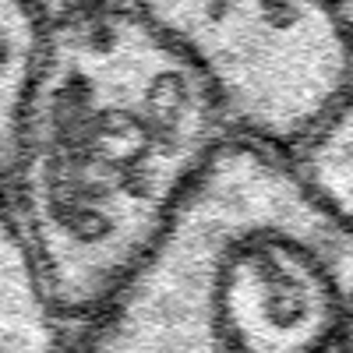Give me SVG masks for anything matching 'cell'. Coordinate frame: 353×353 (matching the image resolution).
Listing matches in <instances>:
<instances>
[{
    "mask_svg": "<svg viewBox=\"0 0 353 353\" xmlns=\"http://www.w3.org/2000/svg\"><path fill=\"white\" fill-rule=\"evenodd\" d=\"M184 57L233 134L290 152L353 88V43L329 0H131Z\"/></svg>",
    "mask_w": 353,
    "mask_h": 353,
    "instance_id": "cell-2",
    "label": "cell"
},
{
    "mask_svg": "<svg viewBox=\"0 0 353 353\" xmlns=\"http://www.w3.org/2000/svg\"><path fill=\"white\" fill-rule=\"evenodd\" d=\"M329 8L336 11L339 25L346 28V36H350V43H353V0H329Z\"/></svg>",
    "mask_w": 353,
    "mask_h": 353,
    "instance_id": "cell-7",
    "label": "cell"
},
{
    "mask_svg": "<svg viewBox=\"0 0 353 353\" xmlns=\"http://www.w3.org/2000/svg\"><path fill=\"white\" fill-rule=\"evenodd\" d=\"M78 336L53 307L32 248L0 191V353H71Z\"/></svg>",
    "mask_w": 353,
    "mask_h": 353,
    "instance_id": "cell-3",
    "label": "cell"
},
{
    "mask_svg": "<svg viewBox=\"0 0 353 353\" xmlns=\"http://www.w3.org/2000/svg\"><path fill=\"white\" fill-rule=\"evenodd\" d=\"M226 134L201 74L131 8L46 28L4 198L64 321L106 311Z\"/></svg>",
    "mask_w": 353,
    "mask_h": 353,
    "instance_id": "cell-1",
    "label": "cell"
},
{
    "mask_svg": "<svg viewBox=\"0 0 353 353\" xmlns=\"http://www.w3.org/2000/svg\"><path fill=\"white\" fill-rule=\"evenodd\" d=\"M46 50V25L25 0H0V191L14 170L25 110Z\"/></svg>",
    "mask_w": 353,
    "mask_h": 353,
    "instance_id": "cell-4",
    "label": "cell"
},
{
    "mask_svg": "<svg viewBox=\"0 0 353 353\" xmlns=\"http://www.w3.org/2000/svg\"><path fill=\"white\" fill-rule=\"evenodd\" d=\"M304 191L336 223L353 230V88L307 138L290 149Z\"/></svg>",
    "mask_w": 353,
    "mask_h": 353,
    "instance_id": "cell-5",
    "label": "cell"
},
{
    "mask_svg": "<svg viewBox=\"0 0 353 353\" xmlns=\"http://www.w3.org/2000/svg\"><path fill=\"white\" fill-rule=\"evenodd\" d=\"M25 4L36 11V18L46 28H53V25H64V21H78V18H88V14L121 8V0H25Z\"/></svg>",
    "mask_w": 353,
    "mask_h": 353,
    "instance_id": "cell-6",
    "label": "cell"
}]
</instances>
